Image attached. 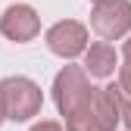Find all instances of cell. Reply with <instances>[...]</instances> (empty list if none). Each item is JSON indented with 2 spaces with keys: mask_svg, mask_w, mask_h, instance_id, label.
<instances>
[{
  "mask_svg": "<svg viewBox=\"0 0 131 131\" xmlns=\"http://www.w3.org/2000/svg\"><path fill=\"white\" fill-rule=\"evenodd\" d=\"M50 47L56 53H62V56H75L81 47H84V31H81V25H75V22L56 25L50 31Z\"/></svg>",
  "mask_w": 131,
  "mask_h": 131,
  "instance_id": "1",
  "label": "cell"
},
{
  "mask_svg": "<svg viewBox=\"0 0 131 131\" xmlns=\"http://www.w3.org/2000/svg\"><path fill=\"white\" fill-rule=\"evenodd\" d=\"M35 25H38L35 22V13H31L28 6H9L6 16H3V31L9 38H16V41L35 35Z\"/></svg>",
  "mask_w": 131,
  "mask_h": 131,
  "instance_id": "2",
  "label": "cell"
},
{
  "mask_svg": "<svg viewBox=\"0 0 131 131\" xmlns=\"http://www.w3.org/2000/svg\"><path fill=\"white\" fill-rule=\"evenodd\" d=\"M0 91L9 97V112H13V119H28L31 112H35V106H38V91H35V84H28L25 94H19V97H16L6 84H0Z\"/></svg>",
  "mask_w": 131,
  "mask_h": 131,
  "instance_id": "3",
  "label": "cell"
},
{
  "mask_svg": "<svg viewBox=\"0 0 131 131\" xmlns=\"http://www.w3.org/2000/svg\"><path fill=\"white\" fill-rule=\"evenodd\" d=\"M88 69L94 75H109L112 72V53L106 50V47H94V50L88 53Z\"/></svg>",
  "mask_w": 131,
  "mask_h": 131,
  "instance_id": "4",
  "label": "cell"
}]
</instances>
